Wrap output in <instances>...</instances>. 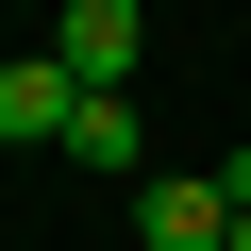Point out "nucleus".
<instances>
[{"mask_svg": "<svg viewBox=\"0 0 251 251\" xmlns=\"http://www.w3.org/2000/svg\"><path fill=\"white\" fill-rule=\"evenodd\" d=\"M134 251H234L218 168H151V184H134Z\"/></svg>", "mask_w": 251, "mask_h": 251, "instance_id": "obj_1", "label": "nucleus"}, {"mask_svg": "<svg viewBox=\"0 0 251 251\" xmlns=\"http://www.w3.org/2000/svg\"><path fill=\"white\" fill-rule=\"evenodd\" d=\"M134 50H151V0H67L50 17V67L67 84H134Z\"/></svg>", "mask_w": 251, "mask_h": 251, "instance_id": "obj_2", "label": "nucleus"}, {"mask_svg": "<svg viewBox=\"0 0 251 251\" xmlns=\"http://www.w3.org/2000/svg\"><path fill=\"white\" fill-rule=\"evenodd\" d=\"M67 168H84V184H151V134H134V84H84V100H67Z\"/></svg>", "mask_w": 251, "mask_h": 251, "instance_id": "obj_3", "label": "nucleus"}, {"mask_svg": "<svg viewBox=\"0 0 251 251\" xmlns=\"http://www.w3.org/2000/svg\"><path fill=\"white\" fill-rule=\"evenodd\" d=\"M67 100H84V84H67L50 50H17V67H0V151H67Z\"/></svg>", "mask_w": 251, "mask_h": 251, "instance_id": "obj_4", "label": "nucleus"}, {"mask_svg": "<svg viewBox=\"0 0 251 251\" xmlns=\"http://www.w3.org/2000/svg\"><path fill=\"white\" fill-rule=\"evenodd\" d=\"M234 251H251V218H234Z\"/></svg>", "mask_w": 251, "mask_h": 251, "instance_id": "obj_5", "label": "nucleus"}]
</instances>
